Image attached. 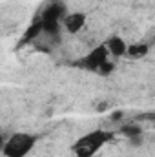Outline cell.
<instances>
[{
    "mask_svg": "<svg viewBox=\"0 0 155 157\" xmlns=\"http://www.w3.org/2000/svg\"><path fill=\"white\" fill-rule=\"evenodd\" d=\"M110 141V133L104 130H91L88 133H84L82 137H78L73 143L71 150L75 157H95L99 154V150Z\"/></svg>",
    "mask_w": 155,
    "mask_h": 157,
    "instance_id": "6da1fadb",
    "label": "cell"
},
{
    "mask_svg": "<svg viewBox=\"0 0 155 157\" xmlns=\"http://www.w3.org/2000/svg\"><path fill=\"white\" fill-rule=\"evenodd\" d=\"M35 148V137L24 132H17L4 143V155L6 157H26Z\"/></svg>",
    "mask_w": 155,
    "mask_h": 157,
    "instance_id": "7a4b0ae2",
    "label": "cell"
},
{
    "mask_svg": "<svg viewBox=\"0 0 155 157\" xmlns=\"http://www.w3.org/2000/svg\"><path fill=\"white\" fill-rule=\"evenodd\" d=\"M88 24V15L84 11H73V13H68L64 15L62 18V26L64 29L70 33V35H78Z\"/></svg>",
    "mask_w": 155,
    "mask_h": 157,
    "instance_id": "3957f363",
    "label": "cell"
},
{
    "mask_svg": "<svg viewBox=\"0 0 155 157\" xmlns=\"http://www.w3.org/2000/svg\"><path fill=\"white\" fill-rule=\"evenodd\" d=\"M108 59H110V53H108L106 46L100 44V46H97L95 49L89 51L86 62H88V66H91V68H100V70H102V66L108 64Z\"/></svg>",
    "mask_w": 155,
    "mask_h": 157,
    "instance_id": "277c9868",
    "label": "cell"
},
{
    "mask_svg": "<svg viewBox=\"0 0 155 157\" xmlns=\"http://www.w3.org/2000/svg\"><path fill=\"white\" fill-rule=\"evenodd\" d=\"M104 46H106L110 57H124L126 51H128V46H130V44L122 39L120 35H112L110 39L104 42Z\"/></svg>",
    "mask_w": 155,
    "mask_h": 157,
    "instance_id": "5b68a950",
    "label": "cell"
},
{
    "mask_svg": "<svg viewBox=\"0 0 155 157\" xmlns=\"http://www.w3.org/2000/svg\"><path fill=\"white\" fill-rule=\"evenodd\" d=\"M148 49H150V46L146 42H133V44L128 46L126 57H130V59H142V57H146Z\"/></svg>",
    "mask_w": 155,
    "mask_h": 157,
    "instance_id": "8992f818",
    "label": "cell"
}]
</instances>
